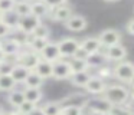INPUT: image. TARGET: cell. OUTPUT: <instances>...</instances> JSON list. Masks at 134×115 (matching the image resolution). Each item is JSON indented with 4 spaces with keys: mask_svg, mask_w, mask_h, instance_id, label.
<instances>
[{
    "mask_svg": "<svg viewBox=\"0 0 134 115\" xmlns=\"http://www.w3.org/2000/svg\"><path fill=\"white\" fill-rule=\"evenodd\" d=\"M102 95L111 105H124L130 99V91H128V88H125L122 85L105 86Z\"/></svg>",
    "mask_w": 134,
    "mask_h": 115,
    "instance_id": "obj_1",
    "label": "cell"
},
{
    "mask_svg": "<svg viewBox=\"0 0 134 115\" xmlns=\"http://www.w3.org/2000/svg\"><path fill=\"white\" fill-rule=\"evenodd\" d=\"M113 75L117 78V79L122 80L124 83H131L134 79V66L131 62L122 59L118 60V65L114 68Z\"/></svg>",
    "mask_w": 134,
    "mask_h": 115,
    "instance_id": "obj_2",
    "label": "cell"
},
{
    "mask_svg": "<svg viewBox=\"0 0 134 115\" xmlns=\"http://www.w3.org/2000/svg\"><path fill=\"white\" fill-rule=\"evenodd\" d=\"M71 73H72V71H71L68 60L59 58L58 60L52 62V76L55 79H66V78H69Z\"/></svg>",
    "mask_w": 134,
    "mask_h": 115,
    "instance_id": "obj_3",
    "label": "cell"
},
{
    "mask_svg": "<svg viewBox=\"0 0 134 115\" xmlns=\"http://www.w3.org/2000/svg\"><path fill=\"white\" fill-rule=\"evenodd\" d=\"M78 46H79V42L76 39H74V37H64V39H61L58 42L61 58H72V55L75 53Z\"/></svg>",
    "mask_w": 134,
    "mask_h": 115,
    "instance_id": "obj_4",
    "label": "cell"
},
{
    "mask_svg": "<svg viewBox=\"0 0 134 115\" xmlns=\"http://www.w3.org/2000/svg\"><path fill=\"white\" fill-rule=\"evenodd\" d=\"M39 23H41V19L36 17V16H33L32 13H29V14H26V16L19 17V22H18L16 29H19V30H20L22 33H25V34H29Z\"/></svg>",
    "mask_w": 134,
    "mask_h": 115,
    "instance_id": "obj_5",
    "label": "cell"
},
{
    "mask_svg": "<svg viewBox=\"0 0 134 115\" xmlns=\"http://www.w3.org/2000/svg\"><path fill=\"white\" fill-rule=\"evenodd\" d=\"M98 40L101 43V46H111V45H117L121 42V33L115 29H105L99 33Z\"/></svg>",
    "mask_w": 134,
    "mask_h": 115,
    "instance_id": "obj_6",
    "label": "cell"
},
{
    "mask_svg": "<svg viewBox=\"0 0 134 115\" xmlns=\"http://www.w3.org/2000/svg\"><path fill=\"white\" fill-rule=\"evenodd\" d=\"M105 86L107 85H105V82H104L102 78H99L98 75H97V76H92V75H91V78L88 79V82L85 83L84 88L87 89L88 94L95 95V96H99V95H102Z\"/></svg>",
    "mask_w": 134,
    "mask_h": 115,
    "instance_id": "obj_7",
    "label": "cell"
},
{
    "mask_svg": "<svg viewBox=\"0 0 134 115\" xmlns=\"http://www.w3.org/2000/svg\"><path fill=\"white\" fill-rule=\"evenodd\" d=\"M65 27L71 32H82L87 27V19L81 14H71L66 20L64 22Z\"/></svg>",
    "mask_w": 134,
    "mask_h": 115,
    "instance_id": "obj_8",
    "label": "cell"
},
{
    "mask_svg": "<svg viewBox=\"0 0 134 115\" xmlns=\"http://www.w3.org/2000/svg\"><path fill=\"white\" fill-rule=\"evenodd\" d=\"M87 105L90 108V112L94 114H108L111 108V104L105 98H92L87 102Z\"/></svg>",
    "mask_w": 134,
    "mask_h": 115,
    "instance_id": "obj_9",
    "label": "cell"
},
{
    "mask_svg": "<svg viewBox=\"0 0 134 115\" xmlns=\"http://www.w3.org/2000/svg\"><path fill=\"white\" fill-rule=\"evenodd\" d=\"M39 55L42 59L48 60V62H55L61 58V53H59V48H58V43H53V42H48L46 45L43 46Z\"/></svg>",
    "mask_w": 134,
    "mask_h": 115,
    "instance_id": "obj_10",
    "label": "cell"
},
{
    "mask_svg": "<svg viewBox=\"0 0 134 115\" xmlns=\"http://www.w3.org/2000/svg\"><path fill=\"white\" fill-rule=\"evenodd\" d=\"M105 58L107 60H122L127 58V49L124 48L122 45L117 43V45H111V46H107V50H105Z\"/></svg>",
    "mask_w": 134,
    "mask_h": 115,
    "instance_id": "obj_11",
    "label": "cell"
},
{
    "mask_svg": "<svg viewBox=\"0 0 134 115\" xmlns=\"http://www.w3.org/2000/svg\"><path fill=\"white\" fill-rule=\"evenodd\" d=\"M49 13H51V19L52 20H56V22H65L74 12H72V7L65 3V4H59V6H56V7H52Z\"/></svg>",
    "mask_w": 134,
    "mask_h": 115,
    "instance_id": "obj_12",
    "label": "cell"
},
{
    "mask_svg": "<svg viewBox=\"0 0 134 115\" xmlns=\"http://www.w3.org/2000/svg\"><path fill=\"white\" fill-rule=\"evenodd\" d=\"M0 49L4 52L6 56H12V55H18L20 52L22 45L16 39H7L4 42H0Z\"/></svg>",
    "mask_w": 134,
    "mask_h": 115,
    "instance_id": "obj_13",
    "label": "cell"
},
{
    "mask_svg": "<svg viewBox=\"0 0 134 115\" xmlns=\"http://www.w3.org/2000/svg\"><path fill=\"white\" fill-rule=\"evenodd\" d=\"M32 71H35L38 75H41L43 79L52 78V62H48V60L39 58V60L36 62L35 68H33Z\"/></svg>",
    "mask_w": 134,
    "mask_h": 115,
    "instance_id": "obj_14",
    "label": "cell"
},
{
    "mask_svg": "<svg viewBox=\"0 0 134 115\" xmlns=\"http://www.w3.org/2000/svg\"><path fill=\"white\" fill-rule=\"evenodd\" d=\"M39 60V56L36 55V52H19V56H18V63L26 66L29 69H33L36 65V62Z\"/></svg>",
    "mask_w": 134,
    "mask_h": 115,
    "instance_id": "obj_15",
    "label": "cell"
},
{
    "mask_svg": "<svg viewBox=\"0 0 134 115\" xmlns=\"http://www.w3.org/2000/svg\"><path fill=\"white\" fill-rule=\"evenodd\" d=\"M49 12H51V7L48 4H45L42 0H38V2L30 3V13H32L33 16L39 17V19L46 17L48 14H49Z\"/></svg>",
    "mask_w": 134,
    "mask_h": 115,
    "instance_id": "obj_16",
    "label": "cell"
},
{
    "mask_svg": "<svg viewBox=\"0 0 134 115\" xmlns=\"http://www.w3.org/2000/svg\"><path fill=\"white\" fill-rule=\"evenodd\" d=\"M32 71V69L26 68V66L20 65V63H16V65H12V69H10V75L12 78L16 80V83H20L25 80V78L27 76V73Z\"/></svg>",
    "mask_w": 134,
    "mask_h": 115,
    "instance_id": "obj_17",
    "label": "cell"
},
{
    "mask_svg": "<svg viewBox=\"0 0 134 115\" xmlns=\"http://www.w3.org/2000/svg\"><path fill=\"white\" fill-rule=\"evenodd\" d=\"M90 78H91L90 69H88V71H81V72H74V73L69 75L71 83L75 85V86H81V88H84Z\"/></svg>",
    "mask_w": 134,
    "mask_h": 115,
    "instance_id": "obj_18",
    "label": "cell"
},
{
    "mask_svg": "<svg viewBox=\"0 0 134 115\" xmlns=\"http://www.w3.org/2000/svg\"><path fill=\"white\" fill-rule=\"evenodd\" d=\"M45 79L41 76V75H38L35 71H30L29 73H27V76L25 78L23 83L26 85V88H41L42 85H43Z\"/></svg>",
    "mask_w": 134,
    "mask_h": 115,
    "instance_id": "obj_19",
    "label": "cell"
},
{
    "mask_svg": "<svg viewBox=\"0 0 134 115\" xmlns=\"http://www.w3.org/2000/svg\"><path fill=\"white\" fill-rule=\"evenodd\" d=\"M79 46L88 52V53H94L101 49V43H99L98 37H87L82 42H79Z\"/></svg>",
    "mask_w": 134,
    "mask_h": 115,
    "instance_id": "obj_20",
    "label": "cell"
},
{
    "mask_svg": "<svg viewBox=\"0 0 134 115\" xmlns=\"http://www.w3.org/2000/svg\"><path fill=\"white\" fill-rule=\"evenodd\" d=\"M105 62H107V58H105L104 53H99V50L90 53L87 56V63L90 68H98V66L104 65Z\"/></svg>",
    "mask_w": 134,
    "mask_h": 115,
    "instance_id": "obj_21",
    "label": "cell"
},
{
    "mask_svg": "<svg viewBox=\"0 0 134 115\" xmlns=\"http://www.w3.org/2000/svg\"><path fill=\"white\" fill-rule=\"evenodd\" d=\"M2 22L4 23V25H7L10 27V30L12 29H15L16 26H18V22H19V16L18 13H16L15 10H9V12H3V14H2Z\"/></svg>",
    "mask_w": 134,
    "mask_h": 115,
    "instance_id": "obj_22",
    "label": "cell"
},
{
    "mask_svg": "<svg viewBox=\"0 0 134 115\" xmlns=\"http://www.w3.org/2000/svg\"><path fill=\"white\" fill-rule=\"evenodd\" d=\"M48 42H49V37H32L30 36V39H27V45H29V48L32 49L33 52H36V53H39Z\"/></svg>",
    "mask_w": 134,
    "mask_h": 115,
    "instance_id": "obj_23",
    "label": "cell"
},
{
    "mask_svg": "<svg viewBox=\"0 0 134 115\" xmlns=\"http://www.w3.org/2000/svg\"><path fill=\"white\" fill-rule=\"evenodd\" d=\"M23 95L26 101H30V102H35V104H38L43 96L41 88H26L23 89Z\"/></svg>",
    "mask_w": 134,
    "mask_h": 115,
    "instance_id": "obj_24",
    "label": "cell"
},
{
    "mask_svg": "<svg viewBox=\"0 0 134 115\" xmlns=\"http://www.w3.org/2000/svg\"><path fill=\"white\" fill-rule=\"evenodd\" d=\"M16 86V80L10 73H0V91H12Z\"/></svg>",
    "mask_w": 134,
    "mask_h": 115,
    "instance_id": "obj_25",
    "label": "cell"
},
{
    "mask_svg": "<svg viewBox=\"0 0 134 115\" xmlns=\"http://www.w3.org/2000/svg\"><path fill=\"white\" fill-rule=\"evenodd\" d=\"M36 111H38V108H36V104H35V102H30V101H26V99H25L19 106H16V112H18V114H22V115L35 114Z\"/></svg>",
    "mask_w": 134,
    "mask_h": 115,
    "instance_id": "obj_26",
    "label": "cell"
},
{
    "mask_svg": "<svg viewBox=\"0 0 134 115\" xmlns=\"http://www.w3.org/2000/svg\"><path fill=\"white\" fill-rule=\"evenodd\" d=\"M69 62V66H71V71L74 72H81V71H88L90 66L87 63V59H78V58H72Z\"/></svg>",
    "mask_w": 134,
    "mask_h": 115,
    "instance_id": "obj_27",
    "label": "cell"
},
{
    "mask_svg": "<svg viewBox=\"0 0 134 115\" xmlns=\"http://www.w3.org/2000/svg\"><path fill=\"white\" fill-rule=\"evenodd\" d=\"M25 101V95H23V91H13L7 94V102L10 104L12 106H19L22 102Z\"/></svg>",
    "mask_w": 134,
    "mask_h": 115,
    "instance_id": "obj_28",
    "label": "cell"
},
{
    "mask_svg": "<svg viewBox=\"0 0 134 115\" xmlns=\"http://www.w3.org/2000/svg\"><path fill=\"white\" fill-rule=\"evenodd\" d=\"M41 114H45V115H58L61 112V104L59 102H48L39 109Z\"/></svg>",
    "mask_w": 134,
    "mask_h": 115,
    "instance_id": "obj_29",
    "label": "cell"
},
{
    "mask_svg": "<svg viewBox=\"0 0 134 115\" xmlns=\"http://www.w3.org/2000/svg\"><path fill=\"white\" fill-rule=\"evenodd\" d=\"M13 10L18 13V16H26V14L30 13V3L26 2V0H20V2H16L15 3V7Z\"/></svg>",
    "mask_w": 134,
    "mask_h": 115,
    "instance_id": "obj_30",
    "label": "cell"
},
{
    "mask_svg": "<svg viewBox=\"0 0 134 115\" xmlns=\"http://www.w3.org/2000/svg\"><path fill=\"white\" fill-rule=\"evenodd\" d=\"M29 34H30L32 37H49L51 30H49V27H48L46 25H43V23H39V25L36 26V27L33 29V30L30 32Z\"/></svg>",
    "mask_w": 134,
    "mask_h": 115,
    "instance_id": "obj_31",
    "label": "cell"
},
{
    "mask_svg": "<svg viewBox=\"0 0 134 115\" xmlns=\"http://www.w3.org/2000/svg\"><path fill=\"white\" fill-rule=\"evenodd\" d=\"M81 112H82V106H79V105H66V106H61V112H59V114L79 115Z\"/></svg>",
    "mask_w": 134,
    "mask_h": 115,
    "instance_id": "obj_32",
    "label": "cell"
},
{
    "mask_svg": "<svg viewBox=\"0 0 134 115\" xmlns=\"http://www.w3.org/2000/svg\"><path fill=\"white\" fill-rule=\"evenodd\" d=\"M16 0H0V12H9L13 10Z\"/></svg>",
    "mask_w": 134,
    "mask_h": 115,
    "instance_id": "obj_33",
    "label": "cell"
},
{
    "mask_svg": "<svg viewBox=\"0 0 134 115\" xmlns=\"http://www.w3.org/2000/svg\"><path fill=\"white\" fill-rule=\"evenodd\" d=\"M111 75H113V71H111L110 68H104V66H98V76L99 78H102V79H104V78H107V76H111Z\"/></svg>",
    "mask_w": 134,
    "mask_h": 115,
    "instance_id": "obj_34",
    "label": "cell"
},
{
    "mask_svg": "<svg viewBox=\"0 0 134 115\" xmlns=\"http://www.w3.org/2000/svg\"><path fill=\"white\" fill-rule=\"evenodd\" d=\"M88 55H90V53H88L85 49H82L81 46H78V49H76L75 53L72 55V58H78V59H87Z\"/></svg>",
    "mask_w": 134,
    "mask_h": 115,
    "instance_id": "obj_35",
    "label": "cell"
},
{
    "mask_svg": "<svg viewBox=\"0 0 134 115\" xmlns=\"http://www.w3.org/2000/svg\"><path fill=\"white\" fill-rule=\"evenodd\" d=\"M42 2L52 9V7H56V6H59V4H65L68 0H42Z\"/></svg>",
    "mask_w": 134,
    "mask_h": 115,
    "instance_id": "obj_36",
    "label": "cell"
},
{
    "mask_svg": "<svg viewBox=\"0 0 134 115\" xmlns=\"http://www.w3.org/2000/svg\"><path fill=\"white\" fill-rule=\"evenodd\" d=\"M9 33H10V27L0 20V39H2V37H6Z\"/></svg>",
    "mask_w": 134,
    "mask_h": 115,
    "instance_id": "obj_37",
    "label": "cell"
},
{
    "mask_svg": "<svg viewBox=\"0 0 134 115\" xmlns=\"http://www.w3.org/2000/svg\"><path fill=\"white\" fill-rule=\"evenodd\" d=\"M10 69H12V65L6 63V60L0 63V73H10Z\"/></svg>",
    "mask_w": 134,
    "mask_h": 115,
    "instance_id": "obj_38",
    "label": "cell"
},
{
    "mask_svg": "<svg viewBox=\"0 0 134 115\" xmlns=\"http://www.w3.org/2000/svg\"><path fill=\"white\" fill-rule=\"evenodd\" d=\"M125 29H127V33L130 34V36H133V34H134V19H130V20H128Z\"/></svg>",
    "mask_w": 134,
    "mask_h": 115,
    "instance_id": "obj_39",
    "label": "cell"
},
{
    "mask_svg": "<svg viewBox=\"0 0 134 115\" xmlns=\"http://www.w3.org/2000/svg\"><path fill=\"white\" fill-rule=\"evenodd\" d=\"M6 55H4V52L3 50H2V49H0V63H2V62H4V60H6Z\"/></svg>",
    "mask_w": 134,
    "mask_h": 115,
    "instance_id": "obj_40",
    "label": "cell"
},
{
    "mask_svg": "<svg viewBox=\"0 0 134 115\" xmlns=\"http://www.w3.org/2000/svg\"><path fill=\"white\" fill-rule=\"evenodd\" d=\"M3 112H4V109L2 108V106H0V114H3Z\"/></svg>",
    "mask_w": 134,
    "mask_h": 115,
    "instance_id": "obj_41",
    "label": "cell"
},
{
    "mask_svg": "<svg viewBox=\"0 0 134 115\" xmlns=\"http://www.w3.org/2000/svg\"><path fill=\"white\" fill-rule=\"evenodd\" d=\"M105 2H117V0H105Z\"/></svg>",
    "mask_w": 134,
    "mask_h": 115,
    "instance_id": "obj_42",
    "label": "cell"
},
{
    "mask_svg": "<svg viewBox=\"0 0 134 115\" xmlns=\"http://www.w3.org/2000/svg\"><path fill=\"white\" fill-rule=\"evenodd\" d=\"M2 14H3V12H0V19H2Z\"/></svg>",
    "mask_w": 134,
    "mask_h": 115,
    "instance_id": "obj_43",
    "label": "cell"
}]
</instances>
